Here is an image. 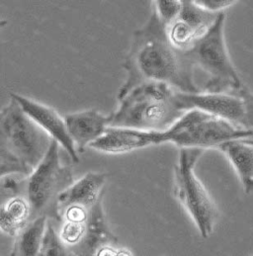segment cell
<instances>
[{"mask_svg":"<svg viewBox=\"0 0 253 256\" xmlns=\"http://www.w3.org/2000/svg\"><path fill=\"white\" fill-rule=\"evenodd\" d=\"M123 68L126 80L119 90V100L146 82L166 84L187 94L200 93L194 82L193 64L184 50L169 41L166 26L154 10L148 23L134 32Z\"/></svg>","mask_w":253,"mask_h":256,"instance_id":"6da1fadb","label":"cell"},{"mask_svg":"<svg viewBox=\"0 0 253 256\" xmlns=\"http://www.w3.org/2000/svg\"><path fill=\"white\" fill-rule=\"evenodd\" d=\"M176 94V89L162 82L136 86L119 100L120 107L109 115V127L164 132L185 113Z\"/></svg>","mask_w":253,"mask_h":256,"instance_id":"7a4b0ae2","label":"cell"},{"mask_svg":"<svg viewBox=\"0 0 253 256\" xmlns=\"http://www.w3.org/2000/svg\"><path fill=\"white\" fill-rule=\"evenodd\" d=\"M72 184V168L60 164L58 144L52 138L44 158L24 181V184L7 180L5 187L17 192L24 191L23 198L29 204L31 220L39 216H46L62 222V218L58 208V198Z\"/></svg>","mask_w":253,"mask_h":256,"instance_id":"3957f363","label":"cell"},{"mask_svg":"<svg viewBox=\"0 0 253 256\" xmlns=\"http://www.w3.org/2000/svg\"><path fill=\"white\" fill-rule=\"evenodd\" d=\"M224 20L226 14L220 12L207 33L184 50L193 66L201 68L209 76L203 93H218L242 86L226 50Z\"/></svg>","mask_w":253,"mask_h":256,"instance_id":"277c9868","label":"cell"},{"mask_svg":"<svg viewBox=\"0 0 253 256\" xmlns=\"http://www.w3.org/2000/svg\"><path fill=\"white\" fill-rule=\"evenodd\" d=\"M252 134V130H240L207 112L192 109L185 112L168 130L160 132V144L172 142L180 148L203 150Z\"/></svg>","mask_w":253,"mask_h":256,"instance_id":"5b68a950","label":"cell"},{"mask_svg":"<svg viewBox=\"0 0 253 256\" xmlns=\"http://www.w3.org/2000/svg\"><path fill=\"white\" fill-rule=\"evenodd\" d=\"M202 154L203 150L200 148H180L174 168V192L201 236L208 238L214 230L218 211L210 194L195 173V166Z\"/></svg>","mask_w":253,"mask_h":256,"instance_id":"8992f818","label":"cell"},{"mask_svg":"<svg viewBox=\"0 0 253 256\" xmlns=\"http://www.w3.org/2000/svg\"><path fill=\"white\" fill-rule=\"evenodd\" d=\"M52 138L28 117L11 97L0 112V144L34 170L44 158Z\"/></svg>","mask_w":253,"mask_h":256,"instance_id":"52a82bcc","label":"cell"},{"mask_svg":"<svg viewBox=\"0 0 253 256\" xmlns=\"http://www.w3.org/2000/svg\"><path fill=\"white\" fill-rule=\"evenodd\" d=\"M177 101L184 112L198 109L218 117L236 128H253V94L244 86L218 93L187 94L177 91Z\"/></svg>","mask_w":253,"mask_h":256,"instance_id":"ba28073f","label":"cell"},{"mask_svg":"<svg viewBox=\"0 0 253 256\" xmlns=\"http://www.w3.org/2000/svg\"><path fill=\"white\" fill-rule=\"evenodd\" d=\"M220 13L208 11L195 1L182 0L177 18L166 27L169 41L181 50H188L207 33Z\"/></svg>","mask_w":253,"mask_h":256,"instance_id":"9c48e42d","label":"cell"},{"mask_svg":"<svg viewBox=\"0 0 253 256\" xmlns=\"http://www.w3.org/2000/svg\"><path fill=\"white\" fill-rule=\"evenodd\" d=\"M14 98L23 112L30 117L40 128L44 130L52 140H56L64 148L74 164L80 162V156L74 142L68 132L64 119L50 107H46L38 102L30 100L16 93L10 95Z\"/></svg>","mask_w":253,"mask_h":256,"instance_id":"30bf717a","label":"cell"},{"mask_svg":"<svg viewBox=\"0 0 253 256\" xmlns=\"http://www.w3.org/2000/svg\"><path fill=\"white\" fill-rule=\"evenodd\" d=\"M160 132L108 127L104 134L89 146L105 154H126L138 148L160 144Z\"/></svg>","mask_w":253,"mask_h":256,"instance_id":"8fae6325","label":"cell"},{"mask_svg":"<svg viewBox=\"0 0 253 256\" xmlns=\"http://www.w3.org/2000/svg\"><path fill=\"white\" fill-rule=\"evenodd\" d=\"M103 198V197H102ZM102 198L89 210L82 240L70 250L76 256H95L104 246H117L118 238L111 232L102 206Z\"/></svg>","mask_w":253,"mask_h":256,"instance_id":"7c38bea8","label":"cell"},{"mask_svg":"<svg viewBox=\"0 0 253 256\" xmlns=\"http://www.w3.org/2000/svg\"><path fill=\"white\" fill-rule=\"evenodd\" d=\"M107 180L104 173L89 172L78 182H74L58 198V208L62 213L68 207L78 206L90 210L103 197V189Z\"/></svg>","mask_w":253,"mask_h":256,"instance_id":"4fadbf2b","label":"cell"},{"mask_svg":"<svg viewBox=\"0 0 253 256\" xmlns=\"http://www.w3.org/2000/svg\"><path fill=\"white\" fill-rule=\"evenodd\" d=\"M64 121L74 146H78V152L82 154L87 146L104 134L109 127L110 118L103 116L96 110H88L68 114Z\"/></svg>","mask_w":253,"mask_h":256,"instance_id":"5bb4252c","label":"cell"},{"mask_svg":"<svg viewBox=\"0 0 253 256\" xmlns=\"http://www.w3.org/2000/svg\"><path fill=\"white\" fill-rule=\"evenodd\" d=\"M218 148L228 158L246 194L253 193V140L248 138L224 142Z\"/></svg>","mask_w":253,"mask_h":256,"instance_id":"9a60e30c","label":"cell"},{"mask_svg":"<svg viewBox=\"0 0 253 256\" xmlns=\"http://www.w3.org/2000/svg\"><path fill=\"white\" fill-rule=\"evenodd\" d=\"M31 222L28 202L22 196L14 197L0 206V230L10 236L18 234Z\"/></svg>","mask_w":253,"mask_h":256,"instance_id":"2e32d148","label":"cell"},{"mask_svg":"<svg viewBox=\"0 0 253 256\" xmlns=\"http://www.w3.org/2000/svg\"><path fill=\"white\" fill-rule=\"evenodd\" d=\"M46 216H39L31 222L18 234L11 250V256H39L44 232Z\"/></svg>","mask_w":253,"mask_h":256,"instance_id":"e0dca14e","label":"cell"},{"mask_svg":"<svg viewBox=\"0 0 253 256\" xmlns=\"http://www.w3.org/2000/svg\"><path fill=\"white\" fill-rule=\"evenodd\" d=\"M39 256H76L60 238L52 224H48Z\"/></svg>","mask_w":253,"mask_h":256,"instance_id":"ac0fdd59","label":"cell"},{"mask_svg":"<svg viewBox=\"0 0 253 256\" xmlns=\"http://www.w3.org/2000/svg\"><path fill=\"white\" fill-rule=\"evenodd\" d=\"M33 170L10 154L0 144V178L10 174H22L29 176Z\"/></svg>","mask_w":253,"mask_h":256,"instance_id":"d6986e66","label":"cell"},{"mask_svg":"<svg viewBox=\"0 0 253 256\" xmlns=\"http://www.w3.org/2000/svg\"><path fill=\"white\" fill-rule=\"evenodd\" d=\"M154 3V12L166 27L177 18L181 10V1L158 0Z\"/></svg>","mask_w":253,"mask_h":256,"instance_id":"ffe728a7","label":"cell"},{"mask_svg":"<svg viewBox=\"0 0 253 256\" xmlns=\"http://www.w3.org/2000/svg\"><path fill=\"white\" fill-rule=\"evenodd\" d=\"M86 222H66L58 234L60 240L68 248L76 246L84 236Z\"/></svg>","mask_w":253,"mask_h":256,"instance_id":"44dd1931","label":"cell"},{"mask_svg":"<svg viewBox=\"0 0 253 256\" xmlns=\"http://www.w3.org/2000/svg\"><path fill=\"white\" fill-rule=\"evenodd\" d=\"M88 213H89V210H86L84 208H82L78 206H72L66 208L62 213V220L64 218L66 222L85 224L88 218Z\"/></svg>","mask_w":253,"mask_h":256,"instance_id":"7402d4cb","label":"cell"},{"mask_svg":"<svg viewBox=\"0 0 253 256\" xmlns=\"http://www.w3.org/2000/svg\"><path fill=\"white\" fill-rule=\"evenodd\" d=\"M195 2L200 7L214 13H220L222 12V9L232 6L236 3V1L232 0H196Z\"/></svg>","mask_w":253,"mask_h":256,"instance_id":"603a6c76","label":"cell"},{"mask_svg":"<svg viewBox=\"0 0 253 256\" xmlns=\"http://www.w3.org/2000/svg\"><path fill=\"white\" fill-rule=\"evenodd\" d=\"M117 250L116 246H104L97 252L95 256H116Z\"/></svg>","mask_w":253,"mask_h":256,"instance_id":"cb8c5ba5","label":"cell"},{"mask_svg":"<svg viewBox=\"0 0 253 256\" xmlns=\"http://www.w3.org/2000/svg\"><path fill=\"white\" fill-rule=\"evenodd\" d=\"M116 256H134V254L128 250H117Z\"/></svg>","mask_w":253,"mask_h":256,"instance_id":"d4e9b609","label":"cell"},{"mask_svg":"<svg viewBox=\"0 0 253 256\" xmlns=\"http://www.w3.org/2000/svg\"><path fill=\"white\" fill-rule=\"evenodd\" d=\"M7 21L6 20H3V19H0V28H3L4 26L7 25Z\"/></svg>","mask_w":253,"mask_h":256,"instance_id":"484cf974","label":"cell"},{"mask_svg":"<svg viewBox=\"0 0 253 256\" xmlns=\"http://www.w3.org/2000/svg\"></svg>","mask_w":253,"mask_h":256,"instance_id":"4316f807","label":"cell"}]
</instances>
